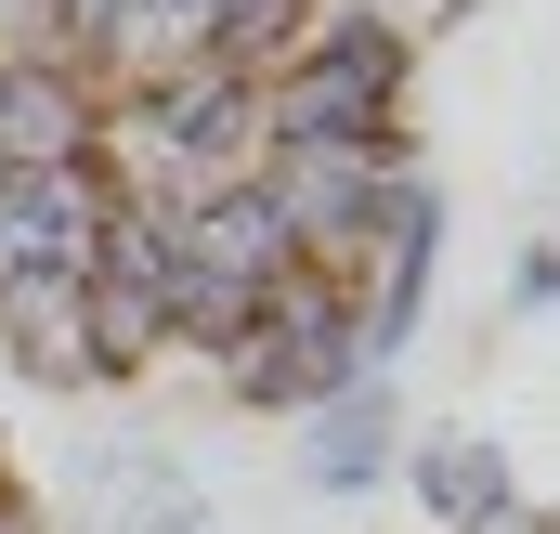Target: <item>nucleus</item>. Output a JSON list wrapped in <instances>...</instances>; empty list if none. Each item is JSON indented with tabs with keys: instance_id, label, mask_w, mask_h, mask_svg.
Returning a JSON list of instances; mask_svg holds the SVG:
<instances>
[{
	"instance_id": "nucleus-1",
	"label": "nucleus",
	"mask_w": 560,
	"mask_h": 534,
	"mask_svg": "<svg viewBox=\"0 0 560 534\" xmlns=\"http://www.w3.org/2000/svg\"><path fill=\"white\" fill-rule=\"evenodd\" d=\"M418 183V143L405 131H352V143H275L261 156V196L287 209V235H300V262L352 274V248L378 235V209Z\"/></svg>"
},
{
	"instance_id": "nucleus-2",
	"label": "nucleus",
	"mask_w": 560,
	"mask_h": 534,
	"mask_svg": "<svg viewBox=\"0 0 560 534\" xmlns=\"http://www.w3.org/2000/svg\"><path fill=\"white\" fill-rule=\"evenodd\" d=\"M105 143V92L79 66H0V170H79Z\"/></svg>"
},
{
	"instance_id": "nucleus-3",
	"label": "nucleus",
	"mask_w": 560,
	"mask_h": 534,
	"mask_svg": "<svg viewBox=\"0 0 560 534\" xmlns=\"http://www.w3.org/2000/svg\"><path fill=\"white\" fill-rule=\"evenodd\" d=\"M300 469L326 496H378V469H405V392L392 379H352L300 417Z\"/></svg>"
},
{
	"instance_id": "nucleus-4",
	"label": "nucleus",
	"mask_w": 560,
	"mask_h": 534,
	"mask_svg": "<svg viewBox=\"0 0 560 534\" xmlns=\"http://www.w3.org/2000/svg\"><path fill=\"white\" fill-rule=\"evenodd\" d=\"M405 483H418V509L443 534H509L522 522V469H509L482 430H418V443H405Z\"/></svg>"
},
{
	"instance_id": "nucleus-5",
	"label": "nucleus",
	"mask_w": 560,
	"mask_h": 534,
	"mask_svg": "<svg viewBox=\"0 0 560 534\" xmlns=\"http://www.w3.org/2000/svg\"><path fill=\"white\" fill-rule=\"evenodd\" d=\"M183 262H196V274H222V287H275V274L300 262V235H287V209H275V196H261V170L183 209Z\"/></svg>"
},
{
	"instance_id": "nucleus-6",
	"label": "nucleus",
	"mask_w": 560,
	"mask_h": 534,
	"mask_svg": "<svg viewBox=\"0 0 560 534\" xmlns=\"http://www.w3.org/2000/svg\"><path fill=\"white\" fill-rule=\"evenodd\" d=\"M79 287H92V274H13V287H0V352H13L39 392H92V365H79Z\"/></svg>"
},
{
	"instance_id": "nucleus-7",
	"label": "nucleus",
	"mask_w": 560,
	"mask_h": 534,
	"mask_svg": "<svg viewBox=\"0 0 560 534\" xmlns=\"http://www.w3.org/2000/svg\"><path fill=\"white\" fill-rule=\"evenodd\" d=\"M156 352H170V313H156L143 287H105V274H92V287H79V365H92V392H131Z\"/></svg>"
},
{
	"instance_id": "nucleus-8",
	"label": "nucleus",
	"mask_w": 560,
	"mask_h": 534,
	"mask_svg": "<svg viewBox=\"0 0 560 534\" xmlns=\"http://www.w3.org/2000/svg\"><path fill=\"white\" fill-rule=\"evenodd\" d=\"M79 483H118V509H105L92 534H196V522H209V509H196V483H183L170 456H92Z\"/></svg>"
},
{
	"instance_id": "nucleus-9",
	"label": "nucleus",
	"mask_w": 560,
	"mask_h": 534,
	"mask_svg": "<svg viewBox=\"0 0 560 534\" xmlns=\"http://www.w3.org/2000/svg\"><path fill=\"white\" fill-rule=\"evenodd\" d=\"M313 13H326V0H222V13H209V66H222V79H275L287 53L313 39Z\"/></svg>"
},
{
	"instance_id": "nucleus-10",
	"label": "nucleus",
	"mask_w": 560,
	"mask_h": 534,
	"mask_svg": "<svg viewBox=\"0 0 560 534\" xmlns=\"http://www.w3.org/2000/svg\"><path fill=\"white\" fill-rule=\"evenodd\" d=\"M378 13H392V26H405V39H443V26H456V13H469V0H378Z\"/></svg>"
},
{
	"instance_id": "nucleus-11",
	"label": "nucleus",
	"mask_w": 560,
	"mask_h": 534,
	"mask_svg": "<svg viewBox=\"0 0 560 534\" xmlns=\"http://www.w3.org/2000/svg\"><path fill=\"white\" fill-rule=\"evenodd\" d=\"M522 300H535V313H560V248H522Z\"/></svg>"
},
{
	"instance_id": "nucleus-12",
	"label": "nucleus",
	"mask_w": 560,
	"mask_h": 534,
	"mask_svg": "<svg viewBox=\"0 0 560 534\" xmlns=\"http://www.w3.org/2000/svg\"><path fill=\"white\" fill-rule=\"evenodd\" d=\"M0 534H39V496L26 483H0Z\"/></svg>"
},
{
	"instance_id": "nucleus-13",
	"label": "nucleus",
	"mask_w": 560,
	"mask_h": 534,
	"mask_svg": "<svg viewBox=\"0 0 560 534\" xmlns=\"http://www.w3.org/2000/svg\"><path fill=\"white\" fill-rule=\"evenodd\" d=\"M0 183H13V170H0Z\"/></svg>"
},
{
	"instance_id": "nucleus-14",
	"label": "nucleus",
	"mask_w": 560,
	"mask_h": 534,
	"mask_svg": "<svg viewBox=\"0 0 560 534\" xmlns=\"http://www.w3.org/2000/svg\"><path fill=\"white\" fill-rule=\"evenodd\" d=\"M0 483H13V469H0Z\"/></svg>"
}]
</instances>
